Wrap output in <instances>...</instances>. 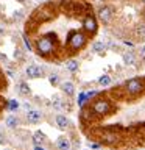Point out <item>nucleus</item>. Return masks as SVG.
I'll use <instances>...</instances> for the list:
<instances>
[{
    "label": "nucleus",
    "instance_id": "nucleus-16",
    "mask_svg": "<svg viewBox=\"0 0 145 150\" xmlns=\"http://www.w3.org/2000/svg\"><path fill=\"white\" fill-rule=\"evenodd\" d=\"M134 61H136V58H134V53H133V52H126V53H123V63H125L126 66H133Z\"/></svg>",
    "mask_w": 145,
    "mask_h": 150
},
{
    "label": "nucleus",
    "instance_id": "nucleus-21",
    "mask_svg": "<svg viewBox=\"0 0 145 150\" xmlns=\"http://www.w3.org/2000/svg\"><path fill=\"white\" fill-rule=\"evenodd\" d=\"M17 108H19V102L17 100H9L8 102V110L9 111H16Z\"/></svg>",
    "mask_w": 145,
    "mask_h": 150
},
{
    "label": "nucleus",
    "instance_id": "nucleus-11",
    "mask_svg": "<svg viewBox=\"0 0 145 150\" xmlns=\"http://www.w3.org/2000/svg\"><path fill=\"white\" fill-rule=\"evenodd\" d=\"M55 120H56V125H58L61 130H65L69 127V119L65 116H63V114H58Z\"/></svg>",
    "mask_w": 145,
    "mask_h": 150
},
{
    "label": "nucleus",
    "instance_id": "nucleus-14",
    "mask_svg": "<svg viewBox=\"0 0 145 150\" xmlns=\"http://www.w3.org/2000/svg\"><path fill=\"white\" fill-rule=\"evenodd\" d=\"M61 89H63L67 96H73V92H75V86H73V83H70V81H64L61 84Z\"/></svg>",
    "mask_w": 145,
    "mask_h": 150
},
{
    "label": "nucleus",
    "instance_id": "nucleus-2",
    "mask_svg": "<svg viewBox=\"0 0 145 150\" xmlns=\"http://www.w3.org/2000/svg\"><path fill=\"white\" fill-rule=\"evenodd\" d=\"M86 42H87V35L83 31H70L67 36V45L73 52L83 49L86 45Z\"/></svg>",
    "mask_w": 145,
    "mask_h": 150
},
{
    "label": "nucleus",
    "instance_id": "nucleus-25",
    "mask_svg": "<svg viewBox=\"0 0 145 150\" xmlns=\"http://www.w3.org/2000/svg\"><path fill=\"white\" fill-rule=\"evenodd\" d=\"M22 17V11H17V13H14V19H20Z\"/></svg>",
    "mask_w": 145,
    "mask_h": 150
},
{
    "label": "nucleus",
    "instance_id": "nucleus-20",
    "mask_svg": "<svg viewBox=\"0 0 145 150\" xmlns=\"http://www.w3.org/2000/svg\"><path fill=\"white\" fill-rule=\"evenodd\" d=\"M49 81H50V84H53V86H56V84L59 83V75H58V74H50Z\"/></svg>",
    "mask_w": 145,
    "mask_h": 150
},
{
    "label": "nucleus",
    "instance_id": "nucleus-24",
    "mask_svg": "<svg viewBox=\"0 0 145 150\" xmlns=\"http://www.w3.org/2000/svg\"><path fill=\"white\" fill-rule=\"evenodd\" d=\"M6 144V136H5L3 133H0V145Z\"/></svg>",
    "mask_w": 145,
    "mask_h": 150
},
{
    "label": "nucleus",
    "instance_id": "nucleus-28",
    "mask_svg": "<svg viewBox=\"0 0 145 150\" xmlns=\"http://www.w3.org/2000/svg\"><path fill=\"white\" fill-rule=\"evenodd\" d=\"M19 2H25V0H19Z\"/></svg>",
    "mask_w": 145,
    "mask_h": 150
},
{
    "label": "nucleus",
    "instance_id": "nucleus-29",
    "mask_svg": "<svg viewBox=\"0 0 145 150\" xmlns=\"http://www.w3.org/2000/svg\"><path fill=\"white\" fill-rule=\"evenodd\" d=\"M142 2H144V3H145V0H142Z\"/></svg>",
    "mask_w": 145,
    "mask_h": 150
},
{
    "label": "nucleus",
    "instance_id": "nucleus-9",
    "mask_svg": "<svg viewBox=\"0 0 145 150\" xmlns=\"http://www.w3.org/2000/svg\"><path fill=\"white\" fill-rule=\"evenodd\" d=\"M103 142H106V144H112V142H115L117 141V138H119V136H117L114 131H105V133H103Z\"/></svg>",
    "mask_w": 145,
    "mask_h": 150
},
{
    "label": "nucleus",
    "instance_id": "nucleus-3",
    "mask_svg": "<svg viewBox=\"0 0 145 150\" xmlns=\"http://www.w3.org/2000/svg\"><path fill=\"white\" fill-rule=\"evenodd\" d=\"M125 89H126V92H128L130 96H139V94H142L145 91V81H144V78L134 77V78L128 80V81L125 83Z\"/></svg>",
    "mask_w": 145,
    "mask_h": 150
},
{
    "label": "nucleus",
    "instance_id": "nucleus-18",
    "mask_svg": "<svg viewBox=\"0 0 145 150\" xmlns=\"http://www.w3.org/2000/svg\"><path fill=\"white\" fill-rule=\"evenodd\" d=\"M17 125H19V119L16 116H8L6 117V127L8 128H16Z\"/></svg>",
    "mask_w": 145,
    "mask_h": 150
},
{
    "label": "nucleus",
    "instance_id": "nucleus-10",
    "mask_svg": "<svg viewBox=\"0 0 145 150\" xmlns=\"http://www.w3.org/2000/svg\"><path fill=\"white\" fill-rule=\"evenodd\" d=\"M17 92L25 97V96H30L31 89H30V86H28L25 81H20V83H17Z\"/></svg>",
    "mask_w": 145,
    "mask_h": 150
},
{
    "label": "nucleus",
    "instance_id": "nucleus-12",
    "mask_svg": "<svg viewBox=\"0 0 145 150\" xmlns=\"http://www.w3.org/2000/svg\"><path fill=\"white\" fill-rule=\"evenodd\" d=\"M92 50L95 52V53H100V55H103L105 53V50H106V44L103 41H95L92 44Z\"/></svg>",
    "mask_w": 145,
    "mask_h": 150
},
{
    "label": "nucleus",
    "instance_id": "nucleus-27",
    "mask_svg": "<svg viewBox=\"0 0 145 150\" xmlns=\"http://www.w3.org/2000/svg\"><path fill=\"white\" fill-rule=\"evenodd\" d=\"M142 16H144V19H145V9H144V11H142Z\"/></svg>",
    "mask_w": 145,
    "mask_h": 150
},
{
    "label": "nucleus",
    "instance_id": "nucleus-5",
    "mask_svg": "<svg viewBox=\"0 0 145 150\" xmlns=\"http://www.w3.org/2000/svg\"><path fill=\"white\" fill-rule=\"evenodd\" d=\"M83 28L87 35H95L97 33V28H98V23H97V19L92 16V14H87L86 17L83 19Z\"/></svg>",
    "mask_w": 145,
    "mask_h": 150
},
{
    "label": "nucleus",
    "instance_id": "nucleus-4",
    "mask_svg": "<svg viewBox=\"0 0 145 150\" xmlns=\"http://www.w3.org/2000/svg\"><path fill=\"white\" fill-rule=\"evenodd\" d=\"M111 111H112V106L106 98H98V100L92 103V112L97 116H106Z\"/></svg>",
    "mask_w": 145,
    "mask_h": 150
},
{
    "label": "nucleus",
    "instance_id": "nucleus-26",
    "mask_svg": "<svg viewBox=\"0 0 145 150\" xmlns=\"http://www.w3.org/2000/svg\"><path fill=\"white\" fill-rule=\"evenodd\" d=\"M34 150H45L42 145H39V144H34Z\"/></svg>",
    "mask_w": 145,
    "mask_h": 150
},
{
    "label": "nucleus",
    "instance_id": "nucleus-13",
    "mask_svg": "<svg viewBox=\"0 0 145 150\" xmlns=\"http://www.w3.org/2000/svg\"><path fill=\"white\" fill-rule=\"evenodd\" d=\"M80 67V63H78V59H69V61H65V69L69 70V72H77Z\"/></svg>",
    "mask_w": 145,
    "mask_h": 150
},
{
    "label": "nucleus",
    "instance_id": "nucleus-8",
    "mask_svg": "<svg viewBox=\"0 0 145 150\" xmlns=\"http://www.w3.org/2000/svg\"><path fill=\"white\" fill-rule=\"evenodd\" d=\"M27 120H28V124H37V122L42 120V112L37 110H28Z\"/></svg>",
    "mask_w": 145,
    "mask_h": 150
},
{
    "label": "nucleus",
    "instance_id": "nucleus-17",
    "mask_svg": "<svg viewBox=\"0 0 145 150\" xmlns=\"http://www.w3.org/2000/svg\"><path fill=\"white\" fill-rule=\"evenodd\" d=\"M45 134L42 133V131H36L34 134H33V142L34 144H42V142H45Z\"/></svg>",
    "mask_w": 145,
    "mask_h": 150
},
{
    "label": "nucleus",
    "instance_id": "nucleus-22",
    "mask_svg": "<svg viewBox=\"0 0 145 150\" xmlns=\"http://www.w3.org/2000/svg\"><path fill=\"white\" fill-rule=\"evenodd\" d=\"M23 42H25V47H27V50L30 52V50H33V45H31V42H30V39L27 38V35L23 36Z\"/></svg>",
    "mask_w": 145,
    "mask_h": 150
},
{
    "label": "nucleus",
    "instance_id": "nucleus-1",
    "mask_svg": "<svg viewBox=\"0 0 145 150\" xmlns=\"http://www.w3.org/2000/svg\"><path fill=\"white\" fill-rule=\"evenodd\" d=\"M34 50L39 56H50L56 50V36L51 33H47L44 36H39L34 41Z\"/></svg>",
    "mask_w": 145,
    "mask_h": 150
},
{
    "label": "nucleus",
    "instance_id": "nucleus-23",
    "mask_svg": "<svg viewBox=\"0 0 145 150\" xmlns=\"http://www.w3.org/2000/svg\"><path fill=\"white\" fill-rule=\"evenodd\" d=\"M53 106L55 108H61L63 105H61V98L59 97H53Z\"/></svg>",
    "mask_w": 145,
    "mask_h": 150
},
{
    "label": "nucleus",
    "instance_id": "nucleus-19",
    "mask_svg": "<svg viewBox=\"0 0 145 150\" xmlns=\"http://www.w3.org/2000/svg\"><path fill=\"white\" fill-rule=\"evenodd\" d=\"M98 84H100V86H108V84H111V77L109 75H101L100 78H98Z\"/></svg>",
    "mask_w": 145,
    "mask_h": 150
},
{
    "label": "nucleus",
    "instance_id": "nucleus-6",
    "mask_svg": "<svg viewBox=\"0 0 145 150\" xmlns=\"http://www.w3.org/2000/svg\"><path fill=\"white\" fill-rule=\"evenodd\" d=\"M97 16H98V19H100L101 23L108 25V23L112 21V17H114V9H112L111 6H101L100 9H98Z\"/></svg>",
    "mask_w": 145,
    "mask_h": 150
},
{
    "label": "nucleus",
    "instance_id": "nucleus-15",
    "mask_svg": "<svg viewBox=\"0 0 145 150\" xmlns=\"http://www.w3.org/2000/svg\"><path fill=\"white\" fill-rule=\"evenodd\" d=\"M56 147H58L59 150H69L70 149V142L67 138H59L58 141H56Z\"/></svg>",
    "mask_w": 145,
    "mask_h": 150
},
{
    "label": "nucleus",
    "instance_id": "nucleus-7",
    "mask_svg": "<svg viewBox=\"0 0 145 150\" xmlns=\"http://www.w3.org/2000/svg\"><path fill=\"white\" fill-rule=\"evenodd\" d=\"M25 74H27L28 78H39V77L44 75V69H42L41 66H37V64H30L25 69Z\"/></svg>",
    "mask_w": 145,
    "mask_h": 150
}]
</instances>
